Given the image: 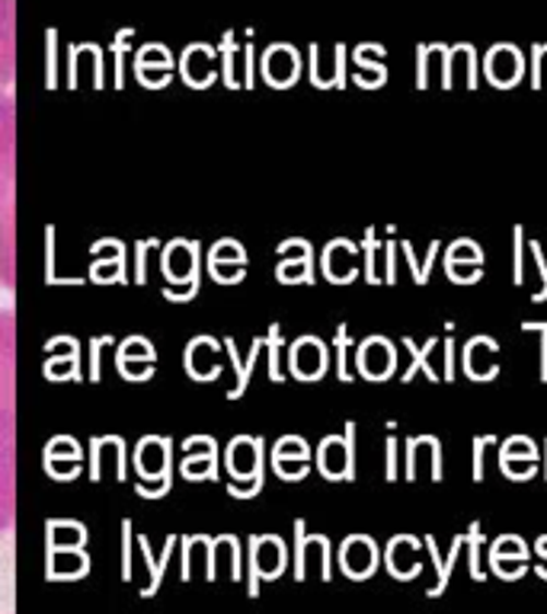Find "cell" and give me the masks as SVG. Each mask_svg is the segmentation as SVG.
Returning <instances> with one entry per match:
<instances>
[{
  "instance_id": "16",
  "label": "cell",
  "mask_w": 547,
  "mask_h": 614,
  "mask_svg": "<svg viewBox=\"0 0 547 614\" xmlns=\"http://www.w3.org/2000/svg\"><path fill=\"white\" fill-rule=\"evenodd\" d=\"M512 285H525V227H512Z\"/></svg>"
},
{
  "instance_id": "17",
  "label": "cell",
  "mask_w": 547,
  "mask_h": 614,
  "mask_svg": "<svg viewBox=\"0 0 547 614\" xmlns=\"http://www.w3.org/2000/svg\"><path fill=\"white\" fill-rule=\"evenodd\" d=\"M330 272L336 275V279H353V272H356V265H353V260H356V250L349 247V244H340V247H333L330 250Z\"/></svg>"
},
{
  "instance_id": "30",
  "label": "cell",
  "mask_w": 547,
  "mask_h": 614,
  "mask_svg": "<svg viewBox=\"0 0 547 614\" xmlns=\"http://www.w3.org/2000/svg\"><path fill=\"white\" fill-rule=\"evenodd\" d=\"M538 554H542V557H547V534L542 538V541H538Z\"/></svg>"
},
{
  "instance_id": "31",
  "label": "cell",
  "mask_w": 547,
  "mask_h": 614,
  "mask_svg": "<svg viewBox=\"0 0 547 614\" xmlns=\"http://www.w3.org/2000/svg\"><path fill=\"white\" fill-rule=\"evenodd\" d=\"M538 572H542V576H545V579H547V557H545V564L538 567Z\"/></svg>"
},
{
  "instance_id": "25",
  "label": "cell",
  "mask_w": 547,
  "mask_h": 614,
  "mask_svg": "<svg viewBox=\"0 0 547 614\" xmlns=\"http://www.w3.org/2000/svg\"><path fill=\"white\" fill-rule=\"evenodd\" d=\"M445 378L449 381L455 378V343H452V336L445 340Z\"/></svg>"
},
{
  "instance_id": "29",
  "label": "cell",
  "mask_w": 547,
  "mask_h": 614,
  "mask_svg": "<svg viewBox=\"0 0 547 614\" xmlns=\"http://www.w3.org/2000/svg\"><path fill=\"white\" fill-rule=\"evenodd\" d=\"M542 302H547V272L542 275V288L535 292V305H542Z\"/></svg>"
},
{
  "instance_id": "11",
  "label": "cell",
  "mask_w": 547,
  "mask_h": 614,
  "mask_svg": "<svg viewBox=\"0 0 547 614\" xmlns=\"http://www.w3.org/2000/svg\"><path fill=\"white\" fill-rule=\"evenodd\" d=\"M374 544L371 541H365V538H356V541H349L346 547H343V567H349L353 576H368V572L374 570Z\"/></svg>"
},
{
  "instance_id": "3",
  "label": "cell",
  "mask_w": 547,
  "mask_h": 614,
  "mask_svg": "<svg viewBox=\"0 0 547 614\" xmlns=\"http://www.w3.org/2000/svg\"><path fill=\"white\" fill-rule=\"evenodd\" d=\"M497 355H500V343H494L490 336H474V340L464 346V358H461L464 375H467L471 381H490V378H497V375H500Z\"/></svg>"
},
{
  "instance_id": "1",
  "label": "cell",
  "mask_w": 547,
  "mask_h": 614,
  "mask_svg": "<svg viewBox=\"0 0 547 614\" xmlns=\"http://www.w3.org/2000/svg\"><path fill=\"white\" fill-rule=\"evenodd\" d=\"M0 436H13V310H0Z\"/></svg>"
},
{
  "instance_id": "26",
  "label": "cell",
  "mask_w": 547,
  "mask_h": 614,
  "mask_svg": "<svg viewBox=\"0 0 547 614\" xmlns=\"http://www.w3.org/2000/svg\"><path fill=\"white\" fill-rule=\"evenodd\" d=\"M388 477H397V439H388Z\"/></svg>"
},
{
  "instance_id": "4",
  "label": "cell",
  "mask_w": 547,
  "mask_h": 614,
  "mask_svg": "<svg viewBox=\"0 0 547 614\" xmlns=\"http://www.w3.org/2000/svg\"><path fill=\"white\" fill-rule=\"evenodd\" d=\"M419 474H429V481H442V445L432 436L407 441V477L419 481Z\"/></svg>"
},
{
  "instance_id": "12",
  "label": "cell",
  "mask_w": 547,
  "mask_h": 614,
  "mask_svg": "<svg viewBox=\"0 0 547 614\" xmlns=\"http://www.w3.org/2000/svg\"><path fill=\"white\" fill-rule=\"evenodd\" d=\"M404 346H407V352H411V358H413L411 368L404 371V381H413V378H416L419 371H423V375H426L429 381H439V371H436V368L429 365V355H432V350L439 346V340H426V343H423V350H419V346L413 343L411 336H404Z\"/></svg>"
},
{
  "instance_id": "2",
  "label": "cell",
  "mask_w": 547,
  "mask_h": 614,
  "mask_svg": "<svg viewBox=\"0 0 547 614\" xmlns=\"http://www.w3.org/2000/svg\"><path fill=\"white\" fill-rule=\"evenodd\" d=\"M484 74H487V81L494 87H515L522 81V74H525V58H522V51L515 45H494L487 51V58H484Z\"/></svg>"
},
{
  "instance_id": "7",
  "label": "cell",
  "mask_w": 547,
  "mask_h": 614,
  "mask_svg": "<svg viewBox=\"0 0 547 614\" xmlns=\"http://www.w3.org/2000/svg\"><path fill=\"white\" fill-rule=\"evenodd\" d=\"M13 215V144H10V126H0V221L10 227Z\"/></svg>"
},
{
  "instance_id": "8",
  "label": "cell",
  "mask_w": 547,
  "mask_h": 614,
  "mask_svg": "<svg viewBox=\"0 0 547 614\" xmlns=\"http://www.w3.org/2000/svg\"><path fill=\"white\" fill-rule=\"evenodd\" d=\"M13 522V436H0V531Z\"/></svg>"
},
{
  "instance_id": "15",
  "label": "cell",
  "mask_w": 547,
  "mask_h": 614,
  "mask_svg": "<svg viewBox=\"0 0 547 614\" xmlns=\"http://www.w3.org/2000/svg\"><path fill=\"white\" fill-rule=\"evenodd\" d=\"M445 260L484 265V250H480V244H477V240H467V237H461V240H455V244H452V247L445 250Z\"/></svg>"
},
{
  "instance_id": "10",
  "label": "cell",
  "mask_w": 547,
  "mask_h": 614,
  "mask_svg": "<svg viewBox=\"0 0 547 614\" xmlns=\"http://www.w3.org/2000/svg\"><path fill=\"white\" fill-rule=\"evenodd\" d=\"M388 564L397 579H413L419 572V541L416 538H394L388 547Z\"/></svg>"
},
{
  "instance_id": "21",
  "label": "cell",
  "mask_w": 547,
  "mask_h": 614,
  "mask_svg": "<svg viewBox=\"0 0 547 614\" xmlns=\"http://www.w3.org/2000/svg\"><path fill=\"white\" fill-rule=\"evenodd\" d=\"M532 87H547V45H535L532 51Z\"/></svg>"
},
{
  "instance_id": "5",
  "label": "cell",
  "mask_w": 547,
  "mask_h": 614,
  "mask_svg": "<svg viewBox=\"0 0 547 614\" xmlns=\"http://www.w3.org/2000/svg\"><path fill=\"white\" fill-rule=\"evenodd\" d=\"M416 87L449 90V48L445 45H419V55H416Z\"/></svg>"
},
{
  "instance_id": "13",
  "label": "cell",
  "mask_w": 547,
  "mask_h": 614,
  "mask_svg": "<svg viewBox=\"0 0 547 614\" xmlns=\"http://www.w3.org/2000/svg\"><path fill=\"white\" fill-rule=\"evenodd\" d=\"M439 250H442V244L436 240V244L429 247V257H426V260H423V265H419V260L413 257L411 244H404V257H407V263H411L413 282H416V285H426V282H429V275H432V265H436V257H439Z\"/></svg>"
},
{
  "instance_id": "20",
  "label": "cell",
  "mask_w": 547,
  "mask_h": 614,
  "mask_svg": "<svg viewBox=\"0 0 547 614\" xmlns=\"http://www.w3.org/2000/svg\"><path fill=\"white\" fill-rule=\"evenodd\" d=\"M500 557H528V547L515 534H506L490 547V560H500Z\"/></svg>"
},
{
  "instance_id": "22",
  "label": "cell",
  "mask_w": 547,
  "mask_h": 614,
  "mask_svg": "<svg viewBox=\"0 0 547 614\" xmlns=\"http://www.w3.org/2000/svg\"><path fill=\"white\" fill-rule=\"evenodd\" d=\"M525 560H528V557H500V560H494V572L502 576V579H519L522 572L528 570Z\"/></svg>"
},
{
  "instance_id": "28",
  "label": "cell",
  "mask_w": 547,
  "mask_h": 614,
  "mask_svg": "<svg viewBox=\"0 0 547 614\" xmlns=\"http://www.w3.org/2000/svg\"><path fill=\"white\" fill-rule=\"evenodd\" d=\"M542 381L547 385V333H542Z\"/></svg>"
},
{
  "instance_id": "27",
  "label": "cell",
  "mask_w": 547,
  "mask_h": 614,
  "mask_svg": "<svg viewBox=\"0 0 547 614\" xmlns=\"http://www.w3.org/2000/svg\"><path fill=\"white\" fill-rule=\"evenodd\" d=\"M522 330H525V333H547V323L545 320H525Z\"/></svg>"
},
{
  "instance_id": "19",
  "label": "cell",
  "mask_w": 547,
  "mask_h": 614,
  "mask_svg": "<svg viewBox=\"0 0 547 614\" xmlns=\"http://www.w3.org/2000/svg\"><path fill=\"white\" fill-rule=\"evenodd\" d=\"M500 458H535L538 461V448L528 436H512V439L502 441Z\"/></svg>"
},
{
  "instance_id": "32",
  "label": "cell",
  "mask_w": 547,
  "mask_h": 614,
  "mask_svg": "<svg viewBox=\"0 0 547 614\" xmlns=\"http://www.w3.org/2000/svg\"><path fill=\"white\" fill-rule=\"evenodd\" d=\"M545 474H547V464H545Z\"/></svg>"
},
{
  "instance_id": "23",
  "label": "cell",
  "mask_w": 547,
  "mask_h": 614,
  "mask_svg": "<svg viewBox=\"0 0 547 614\" xmlns=\"http://www.w3.org/2000/svg\"><path fill=\"white\" fill-rule=\"evenodd\" d=\"M490 445H497V436H480V439H474V481L484 477V451H487Z\"/></svg>"
},
{
  "instance_id": "18",
  "label": "cell",
  "mask_w": 547,
  "mask_h": 614,
  "mask_svg": "<svg viewBox=\"0 0 547 614\" xmlns=\"http://www.w3.org/2000/svg\"><path fill=\"white\" fill-rule=\"evenodd\" d=\"M445 275H449L455 285H474V282H480V279H484V265L445 260Z\"/></svg>"
},
{
  "instance_id": "14",
  "label": "cell",
  "mask_w": 547,
  "mask_h": 614,
  "mask_svg": "<svg viewBox=\"0 0 547 614\" xmlns=\"http://www.w3.org/2000/svg\"><path fill=\"white\" fill-rule=\"evenodd\" d=\"M500 468L509 481H532L538 474L535 458H500Z\"/></svg>"
},
{
  "instance_id": "9",
  "label": "cell",
  "mask_w": 547,
  "mask_h": 614,
  "mask_svg": "<svg viewBox=\"0 0 547 614\" xmlns=\"http://www.w3.org/2000/svg\"><path fill=\"white\" fill-rule=\"evenodd\" d=\"M449 87H477V51L467 43L449 48Z\"/></svg>"
},
{
  "instance_id": "6",
  "label": "cell",
  "mask_w": 547,
  "mask_h": 614,
  "mask_svg": "<svg viewBox=\"0 0 547 614\" xmlns=\"http://www.w3.org/2000/svg\"><path fill=\"white\" fill-rule=\"evenodd\" d=\"M359 368H362L365 378H371V381L388 378L394 371V346L388 340H381V336L362 343V350H359Z\"/></svg>"
},
{
  "instance_id": "24",
  "label": "cell",
  "mask_w": 547,
  "mask_h": 614,
  "mask_svg": "<svg viewBox=\"0 0 547 614\" xmlns=\"http://www.w3.org/2000/svg\"><path fill=\"white\" fill-rule=\"evenodd\" d=\"M378 244H374V237H371V231H368V282H378Z\"/></svg>"
}]
</instances>
